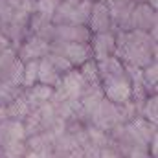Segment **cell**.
Masks as SVG:
<instances>
[{"label":"cell","mask_w":158,"mask_h":158,"mask_svg":"<svg viewBox=\"0 0 158 158\" xmlns=\"http://www.w3.org/2000/svg\"><path fill=\"white\" fill-rule=\"evenodd\" d=\"M79 74H81V77L83 81L86 83V85H90V86H98L99 85V74H98V63L94 61V59H88L86 63H83L81 66L77 68ZM101 86V85H99Z\"/></svg>","instance_id":"9a60e30c"},{"label":"cell","mask_w":158,"mask_h":158,"mask_svg":"<svg viewBox=\"0 0 158 158\" xmlns=\"http://www.w3.org/2000/svg\"><path fill=\"white\" fill-rule=\"evenodd\" d=\"M90 125L96 127V129H99V131H103V132H109L116 125H121L118 105H114V103H110L109 99L103 98L101 103L98 105V109L90 116Z\"/></svg>","instance_id":"3957f363"},{"label":"cell","mask_w":158,"mask_h":158,"mask_svg":"<svg viewBox=\"0 0 158 158\" xmlns=\"http://www.w3.org/2000/svg\"><path fill=\"white\" fill-rule=\"evenodd\" d=\"M37 77H39V59L24 63V66H22V88L33 86L37 83Z\"/></svg>","instance_id":"ac0fdd59"},{"label":"cell","mask_w":158,"mask_h":158,"mask_svg":"<svg viewBox=\"0 0 158 158\" xmlns=\"http://www.w3.org/2000/svg\"><path fill=\"white\" fill-rule=\"evenodd\" d=\"M30 112H31V110H30V107H28V103H26V99H24L22 94H20L17 99H13V101L6 107V116L9 119H19V121H22Z\"/></svg>","instance_id":"5bb4252c"},{"label":"cell","mask_w":158,"mask_h":158,"mask_svg":"<svg viewBox=\"0 0 158 158\" xmlns=\"http://www.w3.org/2000/svg\"><path fill=\"white\" fill-rule=\"evenodd\" d=\"M6 118H7V116H6V107H0V123H2Z\"/></svg>","instance_id":"d4e9b609"},{"label":"cell","mask_w":158,"mask_h":158,"mask_svg":"<svg viewBox=\"0 0 158 158\" xmlns=\"http://www.w3.org/2000/svg\"><path fill=\"white\" fill-rule=\"evenodd\" d=\"M52 94H53V88L52 86H46V85H40V83H35L33 86H28L22 90V96L30 107V110H35L42 107L44 103H48L52 99Z\"/></svg>","instance_id":"7c38bea8"},{"label":"cell","mask_w":158,"mask_h":158,"mask_svg":"<svg viewBox=\"0 0 158 158\" xmlns=\"http://www.w3.org/2000/svg\"><path fill=\"white\" fill-rule=\"evenodd\" d=\"M61 77H63V76L55 70V66L48 61V57L39 59V77H37V83L55 88V86L61 83Z\"/></svg>","instance_id":"4fadbf2b"},{"label":"cell","mask_w":158,"mask_h":158,"mask_svg":"<svg viewBox=\"0 0 158 158\" xmlns=\"http://www.w3.org/2000/svg\"><path fill=\"white\" fill-rule=\"evenodd\" d=\"M0 33H2V24H0Z\"/></svg>","instance_id":"f1b7e54d"},{"label":"cell","mask_w":158,"mask_h":158,"mask_svg":"<svg viewBox=\"0 0 158 158\" xmlns=\"http://www.w3.org/2000/svg\"><path fill=\"white\" fill-rule=\"evenodd\" d=\"M92 2H103V0H92Z\"/></svg>","instance_id":"83f0119b"},{"label":"cell","mask_w":158,"mask_h":158,"mask_svg":"<svg viewBox=\"0 0 158 158\" xmlns=\"http://www.w3.org/2000/svg\"><path fill=\"white\" fill-rule=\"evenodd\" d=\"M88 30L92 33H103V31H116L112 26V19H110V11L107 2H94L92 4V11L88 17Z\"/></svg>","instance_id":"9c48e42d"},{"label":"cell","mask_w":158,"mask_h":158,"mask_svg":"<svg viewBox=\"0 0 158 158\" xmlns=\"http://www.w3.org/2000/svg\"><path fill=\"white\" fill-rule=\"evenodd\" d=\"M103 2H107V4H109V2H114V0H103Z\"/></svg>","instance_id":"4316f807"},{"label":"cell","mask_w":158,"mask_h":158,"mask_svg":"<svg viewBox=\"0 0 158 158\" xmlns=\"http://www.w3.org/2000/svg\"><path fill=\"white\" fill-rule=\"evenodd\" d=\"M28 30L31 35H37L46 42L53 40V24H52V17L50 15H42V13H31L28 19Z\"/></svg>","instance_id":"8fae6325"},{"label":"cell","mask_w":158,"mask_h":158,"mask_svg":"<svg viewBox=\"0 0 158 158\" xmlns=\"http://www.w3.org/2000/svg\"><path fill=\"white\" fill-rule=\"evenodd\" d=\"M0 153H2V138H0Z\"/></svg>","instance_id":"484cf974"},{"label":"cell","mask_w":158,"mask_h":158,"mask_svg":"<svg viewBox=\"0 0 158 158\" xmlns=\"http://www.w3.org/2000/svg\"><path fill=\"white\" fill-rule=\"evenodd\" d=\"M140 118L147 119V121H151V123L156 125V119H158V98H156V94L149 96L142 103V107H140Z\"/></svg>","instance_id":"e0dca14e"},{"label":"cell","mask_w":158,"mask_h":158,"mask_svg":"<svg viewBox=\"0 0 158 158\" xmlns=\"http://www.w3.org/2000/svg\"><path fill=\"white\" fill-rule=\"evenodd\" d=\"M140 74H142V81H143V85H145V88H147V92L153 96V94H156V83H158V64L156 61H153L149 66H145V68H142L140 70Z\"/></svg>","instance_id":"2e32d148"},{"label":"cell","mask_w":158,"mask_h":158,"mask_svg":"<svg viewBox=\"0 0 158 158\" xmlns=\"http://www.w3.org/2000/svg\"><path fill=\"white\" fill-rule=\"evenodd\" d=\"M158 28V13L155 7L149 4H134L129 19V31L138 30V31H153Z\"/></svg>","instance_id":"277c9868"},{"label":"cell","mask_w":158,"mask_h":158,"mask_svg":"<svg viewBox=\"0 0 158 158\" xmlns=\"http://www.w3.org/2000/svg\"><path fill=\"white\" fill-rule=\"evenodd\" d=\"M0 138H2V153H6V151L13 149L15 145L24 143L28 136H26L22 121L6 118L0 123Z\"/></svg>","instance_id":"5b68a950"},{"label":"cell","mask_w":158,"mask_h":158,"mask_svg":"<svg viewBox=\"0 0 158 158\" xmlns=\"http://www.w3.org/2000/svg\"><path fill=\"white\" fill-rule=\"evenodd\" d=\"M90 52L94 61H103L116 53V31L92 33L90 37Z\"/></svg>","instance_id":"52a82bcc"},{"label":"cell","mask_w":158,"mask_h":158,"mask_svg":"<svg viewBox=\"0 0 158 158\" xmlns=\"http://www.w3.org/2000/svg\"><path fill=\"white\" fill-rule=\"evenodd\" d=\"M46 57H48V61H50V63L55 66V70H57L61 76H64L66 72L74 70V66H72V64H70V63H68L64 57H61V55H57V53H48Z\"/></svg>","instance_id":"d6986e66"},{"label":"cell","mask_w":158,"mask_h":158,"mask_svg":"<svg viewBox=\"0 0 158 158\" xmlns=\"http://www.w3.org/2000/svg\"><path fill=\"white\" fill-rule=\"evenodd\" d=\"M13 15H15V9H13L11 2L9 0H0V24L2 26L7 24L13 19Z\"/></svg>","instance_id":"44dd1931"},{"label":"cell","mask_w":158,"mask_h":158,"mask_svg":"<svg viewBox=\"0 0 158 158\" xmlns=\"http://www.w3.org/2000/svg\"><path fill=\"white\" fill-rule=\"evenodd\" d=\"M50 53H57L64 57L74 68H79L83 63L92 59L90 44L83 42H63V40H52L50 42Z\"/></svg>","instance_id":"7a4b0ae2"},{"label":"cell","mask_w":158,"mask_h":158,"mask_svg":"<svg viewBox=\"0 0 158 158\" xmlns=\"http://www.w3.org/2000/svg\"><path fill=\"white\" fill-rule=\"evenodd\" d=\"M109 11H110V19H112V26L116 31H129V19H131V11L134 7L132 0H114L109 2Z\"/></svg>","instance_id":"30bf717a"},{"label":"cell","mask_w":158,"mask_h":158,"mask_svg":"<svg viewBox=\"0 0 158 158\" xmlns=\"http://www.w3.org/2000/svg\"><path fill=\"white\" fill-rule=\"evenodd\" d=\"M134 4H149L151 7H155V9H158V0H132Z\"/></svg>","instance_id":"cb8c5ba5"},{"label":"cell","mask_w":158,"mask_h":158,"mask_svg":"<svg viewBox=\"0 0 158 158\" xmlns=\"http://www.w3.org/2000/svg\"><path fill=\"white\" fill-rule=\"evenodd\" d=\"M92 31L86 24H53V40L63 42H83L88 44Z\"/></svg>","instance_id":"ba28073f"},{"label":"cell","mask_w":158,"mask_h":158,"mask_svg":"<svg viewBox=\"0 0 158 158\" xmlns=\"http://www.w3.org/2000/svg\"><path fill=\"white\" fill-rule=\"evenodd\" d=\"M158 39L147 31H116V57L132 68H145L153 61H156Z\"/></svg>","instance_id":"6da1fadb"},{"label":"cell","mask_w":158,"mask_h":158,"mask_svg":"<svg viewBox=\"0 0 158 158\" xmlns=\"http://www.w3.org/2000/svg\"><path fill=\"white\" fill-rule=\"evenodd\" d=\"M59 4H61V0H35V11L52 17Z\"/></svg>","instance_id":"ffe728a7"},{"label":"cell","mask_w":158,"mask_h":158,"mask_svg":"<svg viewBox=\"0 0 158 158\" xmlns=\"http://www.w3.org/2000/svg\"><path fill=\"white\" fill-rule=\"evenodd\" d=\"M50 53V42H46L44 39H40L37 35H28L17 48V57L22 63L33 61V59H42Z\"/></svg>","instance_id":"8992f818"},{"label":"cell","mask_w":158,"mask_h":158,"mask_svg":"<svg viewBox=\"0 0 158 158\" xmlns=\"http://www.w3.org/2000/svg\"><path fill=\"white\" fill-rule=\"evenodd\" d=\"M99 158H121L118 151H114V149H110L109 145L107 147H103L101 151H99Z\"/></svg>","instance_id":"7402d4cb"},{"label":"cell","mask_w":158,"mask_h":158,"mask_svg":"<svg viewBox=\"0 0 158 158\" xmlns=\"http://www.w3.org/2000/svg\"><path fill=\"white\" fill-rule=\"evenodd\" d=\"M9 48H13V46H11V42H9V40L0 33V55H2V53H6Z\"/></svg>","instance_id":"603a6c76"}]
</instances>
